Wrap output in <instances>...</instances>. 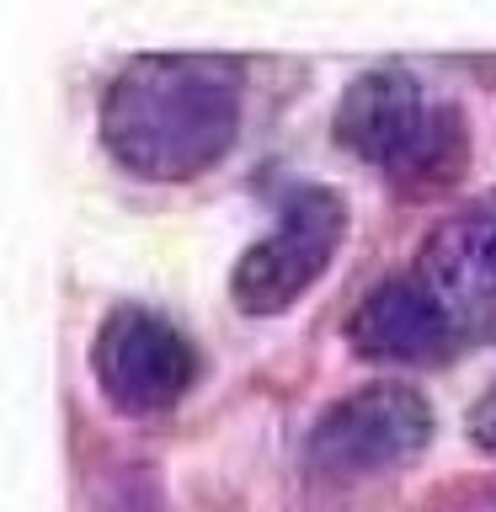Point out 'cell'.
<instances>
[{
  "mask_svg": "<svg viewBox=\"0 0 496 512\" xmlns=\"http://www.w3.org/2000/svg\"><path fill=\"white\" fill-rule=\"evenodd\" d=\"M240 75L208 54H144L107 86L102 139L139 176H198L230 150Z\"/></svg>",
  "mask_w": 496,
  "mask_h": 512,
  "instance_id": "obj_1",
  "label": "cell"
},
{
  "mask_svg": "<svg viewBox=\"0 0 496 512\" xmlns=\"http://www.w3.org/2000/svg\"><path fill=\"white\" fill-rule=\"evenodd\" d=\"M336 139L400 182H448L470 150L464 118L400 64L352 80L336 107Z\"/></svg>",
  "mask_w": 496,
  "mask_h": 512,
  "instance_id": "obj_2",
  "label": "cell"
},
{
  "mask_svg": "<svg viewBox=\"0 0 496 512\" xmlns=\"http://www.w3.org/2000/svg\"><path fill=\"white\" fill-rule=\"evenodd\" d=\"M347 235V203L331 187H299L283 203L278 224L267 240L240 256L230 294L246 315H278L288 310L304 288H315V278L331 267L336 246Z\"/></svg>",
  "mask_w": 496,
  "mask_h": 512,
  "instance_id": "obj_3",
  "label": "cell"
},
{
  "mask_svg": "<svg viewBox=\"0 0 496 512\" xmlns=\"http://www.w3.org/2000/svg\"><path fill=\"white\" fill-rule=\"evenodd\" d=\"M91 368L102 395L128 416L166 411L198 379V352L171 320H160L139 304H123L102 320L91 347Z\"/></svg>",
  "mask_w": 496,
  "mask_h": 512,
  "instance_id": "obj_4",
  "label": "cell"
},
{
  "mask_svg": "<svg viewBox=\"0 0 496 512\" xmlns=\"http://www.w3.org/2000/svg\"><path fill=\"white\" fill-rule=\"evenodd\" d=\"M432 438V406L406 384H368L320 411L310 464L320 475H374L411 459Z\"/></svg>",
  "mask_w": 496,
  "mask_h": 512,
  "instance_id": "obj_5",
  "label": "cell"
},
{
  "mask_svg": "<svg viewBox=\"0 0 496 512\" xmlns=\"http://www.w3.org/2000/svg\"><path fill=\"white\" fill-rule=\"evenodd\" d=\"M454 336H459V320L427 278H390L368 288L347 320V342L363 358H390V363L448 358Z\"/></svg>",
  "mask_w": 496,
  "mask_h": 512,
  "instance_id": "obj_6",
  "label": "cell"
},
{
  "mask_svg": "<svg viewBox=\"0 0 496 512\" xmlns=\"http://www.w3.org/2000/svg\"><path fill=\"white\" fill-rule=\"evenodd\" d=\"M427 283L443 294L454 320L496 331V203L454 219L427 251Z\"/></svg>",
  "mask_w": 496,
  "mask_h": 512,
  "instance_id": "obj_7",
  "label": "cell"
},
{
  "mask_svg": "<svg viewBox=\"0 0 496 512\" xmlns=\"http://www.w3.org/2000/svg\"><path fill=\"white\" fill-rule=\"evenodd\" d=\"M470 438H475L480 448H491V454H496V384L470 406Z\"/></svg>",
  "mask_w": 496,
  "mask_h": 512,
  "instance_id": "obj_8",
  "label": "cell"
}]
</instances>
